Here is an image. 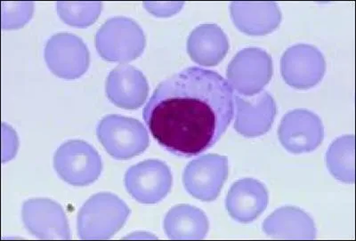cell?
<instances>
[{"instance_id": "6da1fadb", "label": "cell", "mask_w": 356, "mask_h": 241, "mask_svg": "<svg viewBox=\"0 0 356 241\" xmlns=\"http://www.w3.org/2000/svg\"><path fill=\"white\" fill-rule=\"evenodd\" d=\"M143 114L165 150L179 157L197 156L227 131L234 118V94L218 72L189 67L162 81Z\"/></svg>"}, {"instance_id": "7a4b0ae2", "label": "cell", "mask_w": 356, "mask_h": 241, "mask_svg": "<svg viewBox=\"0 0 356 241\" xmlns=\"http://www.w3.org/2000/svg\"><path fill=\"white\" fill-rule=\"evenodd\" d=\"M130 210L119 197L100 192L88 199L77 218V229L81 240H108L125 224Z\"/></svg>"}, {"instance_id": "3957f363", "label": "cell", "mask_w": 356, "mask_h": 241, "mask_svg": "<svg viewBox=\"0 0 356 241\" xmlns=\"http://www.w3.org/2000/svg\"><path fill=\"white\" fill-rule=\"evenodd\" d=\"M144 31L132 19L117 17L102 25L95 35V47L107 62L126 63L138 59L144 52Z\"/></svg>"}, {"instance_id": "277c9868", "label": "cell", "mask_w": 356, "mask_h": 241, "mask_svg": "<svg viewBox=\"0 0 356 241\" xmlns=\"http://www.w3.org/2000/svg\"><path fill=\"white\" fill-rule=\"evenodd\" d=\"M98 140L108 154L126 160L138 156L150 145L147 130L139 120L120 115L104 117L97 128Z\"/></svg>"}, {"instance_id": "5b68a950", "label": "cell", "mask_w": 356, "mask_h": 241, "mask_svg": "<svg viewBox=\"0 0 356 241\" xmlns=\"http://www.w3.org/2000/svg\"><path fill=\"white\" fill-rule=\"evenodd\" d=\"M273 61L265 50L249 47L237 53L227 69L229 85L243 97L261 93L271 81Z\"/></svg>"}, {"instance_id": "8992f818", "label": "cell", "mask_w": 356, "mask_h": 241, "mask_svg": "<svg viewBox=\"0 0 356 241\" xmlns=\"http://www.w3.org/2000/svg\"><path fill=\"white\" fill-rule=\"evenodd\" d=\"M54 167L69 185L87 186L98 179L103 169L100 155L87 142H65L56 151Z\"/></svg>"}, {"instance_id": "52a82bcc", "label": "cell", "mask_w": 356, "mask_h": 241, "mask_svg": "<svg viewBox=\"0 0 356 241\" xmlns=\"http://www.w3.org/2000/svg\"><path fill=\"white\" fill-rule=\"evenodd\" d=\"M47 67L57 77L68 79L81 78L87 72L90 56L83 40L72 33H57L44 47Z\"/></svg>"}, {"instance_id": "ba28073f", "label": "cell", "mask_w": 356, "mask_h": 241, "mask_svg": "<svg viewBox=\"0 0 356 241\" xmlns=\"http://www.w3.org/2000/svg\"><path fill=\"white\" fill-rule=\"evenodd\" d=\"M228 174L227 157L207 154L187 165L183 174L184 188L190 195L200 201H213L220 193Z\"/></svg>"}, {"instance_id": "9c48e42d", "label": "cell", "mask_w": 356, "mask_h": 241, "mask_svg": "<svg viewBox=\"0 0 356 241\" xmlns=\"http://www.w3.org/2000/svg\"><path fill=\"white\" fill-rule=\"evenodd\" d=\"M127 191L142 204H156L172 188L173 177L163 161L148 160L129 167L124 178Z\"/></svg>"}, {"instance_id": "30bf717a", "label": "cell", "mask_w": 356, "mask_h": 241, "mask_svg": "<svg viewBox=\"0 0 356 241\" xmlns=\"http://www.w3.org/2000/svg\"><path fill=\"white\" fill-rule=\"evenodd\" d=\"M325 58L316 47L298 44L282 55L281 72L289 87L306 90L314 88L325 75Z\"/></svg>"}, {"instance_id": "8fae6325", "label": "cell", "mask_w": 356, "mask_h": 241, "mask_svg": "<svg viewBox=\"0 0 356 241\" xmlns=\"http://www.w3.org/2000/svg\"><path fill=\"white\" fill-rule=\"evenodd\" d=\"M278 135L285 150L294 154L307 153L322 144L324 128L316 113L304 109L294 110L282 118Z\"/></svg>"}, {"instance_id": "7c38bea8", "label": "cell", "mask_w": 356, "mask_h": 241, "mask_svg": "<svg viewBox=\"0 0 356 241\" xmlns=\"http://www.w3.org/2000/svg\"><path fill=\"white\" fill-rule=\"evenodd\" d=\"M24 226L40 240H70L71 231L62 206L49 199H31L22 210Z\"/></svg>"}, {"instance_id": "4fadbf2b", "label": "cell", "mask_w": 356, "mask_h": 241, "mask_svg": "<svg viewBox=\"0 0 356 241\" xmlns=\"http://www.w3.org/2000/svg\"><path fill=\"white\" fill-rule=\"evenodd\" d=\"M252 99L235 94L234 128L245 138H257L266 134L275 122L277 107L271 94L263 92Z\"/></svg>"}, {"instance_id": "5bb4252c", "label": "cell", "mask_w": 356, "mask_h": 241, "mask_svg": "<svg viewBox=\"0 0 356 241\" xmlns=\"http://www.w3.org/2000/svg\"><path fill=\"white\" fill-rule=\"evenodd\" d=\"M108 99L122 109L136 110L147 99V79L139 69L120 65L110 72L106 85Z\"/></svg>"}, {"instance_id": "9a60e30c", "label": "cell", "mask_w": 356, "mask_h": 241, "mask_svg": "<svg viewBox=\"0 0 356 241\" xmlns=\"http://www.w3.org/2000/svg\"><path fill=\"white\" fill-rule=\"evenodd\" d=\"M268 201V192L262 183L244 178L235 182L229 190L225 208L235 221L249 224L261 215Z\"/></svg>"}, {"instance_id": "2e32d148", "label": "cell", "mask_w": 356, "mask_h": 241, "mask_svg": "<svg viewBox=\"0 0 356 241\" xmlns=\"http://www.w3.org/2000/svg\"><path fill=\"white\" fill-rule=\"evenodd\" d=\"M230 13L235 27L249 36L272 33L282 22V13L275 2H232Z\"/></svg>"}, {"instance_id": "e0dca14e", "label": "cell", "mask_w": 356, "mask_h": 241, "mask_svg": "<svg viewBox=\"0 0 356 241\" xmlns=\"http://www.w3.org/2000/svg\"><path fill=\"white\" fill-rule=\"evenodd\" d=\"M263 231L277 240H314L317 235L314 219L296 207L276 209L264 222Z\"/></svg>"}, {"instance_id": "ac0fdd59", "label": "cell", "mask_w": 356, "mask_h": 241, "mask_svg": "<svg viewBox=\"0 0 356 241\" xmlns=\"http://www.w3.org/2000/svg\"><path fill=\"white\" fill-rule=\"evenodd\" d=\"M230 45L224 31L216 24H202L191 33L187 52L193 62L206 67L217 66L227 55Z\"/></svg>"}, {"instance_id": "d6986e66", "label": "cell", "mask_w": 356, "mask_h": 241, "mask_svg": "<svg viewBox=\"0 0 356 241\" xmlns=\"http://www.w3.org/2000/svg\"><path fill=\"white\" fill-rule=\"evenodd\" d=\"M209 227L204 212L190 205L176 206L164 219V231L170 240H203Z\"/></svg>"}, {"instance_id": "ffe728a7", "label": "cell", "mask_w": 356, "mask_h": 241, "mask_svg": "<svg viewBox=\"0 0 356 241\" xmlns=\"http://www.w3.org/2000/svg\"><path fill=\"white\" fill-rule=\"evenodd\" d=\"M330 173L345 183L355 182V136L344 135L330 144L326 153Z\"/></svg>"}, {"instance_id": "44dd1931", "label": "cell", "mask_w": 356, "mask_h": 241, "mask_svg": "<svg viewBox=\"0 0 356 241\" xmlns=\"http://www.w3.org/2000/svg\"><path fill=\"white\" fill-rule=\"evenodd\" d=\"M102 2H66L56 3V11L66 24L73 27L90 26L101 14Z\"/></svg>"}, {"instance_id": "7402d4cb", "label": "cell", "mask_w": 356, "mask_h": 241, "mask_svg": "<svg viewBox=\"0 0 356 241\" xmlns=\"http://www.w3.org/2000/svg\"><path fill=\"white\" fill-rule=\"evenodd\" d=\"M1 6L3 30H17L33 17V2H2Z\"/></svg>"}, {"instance_id": "603a6c76", "label": "cell", "mask_w": 356, "mask_h": 241, "mask_svg": "<svg viewBox=\"0 0 356 241\" xmlns=\"http://www.w3.org/2000/svg\"><path fill=\"white\" fill-rule=\"evenodd\" d=\"M149 13L157 17H170L183 8L184 2H145Z\"/></svg>"}, {"instance_id": "cb8c5ba5", "label": "cell", "mask_w": 356, "mask_h": 241, "mask_svg": "<svg viewBox=\"0 0 356 241\" xmlns=\"http://www.w3.org/2000/svg\"><path fill=\"white\" fill-rule=\"evenodd\" d=\"M3 128L6 130V135L5 132L3 131V135H4L8 139L6 142H8V146L6 147L3 148V153H5L6 151V153L3 156V163H5L6 160H11V158H14L15 153H17V150L18 147V141L17 135L14 132L10 126H6V124H3Z\"/></svg>"}]
</instances>
